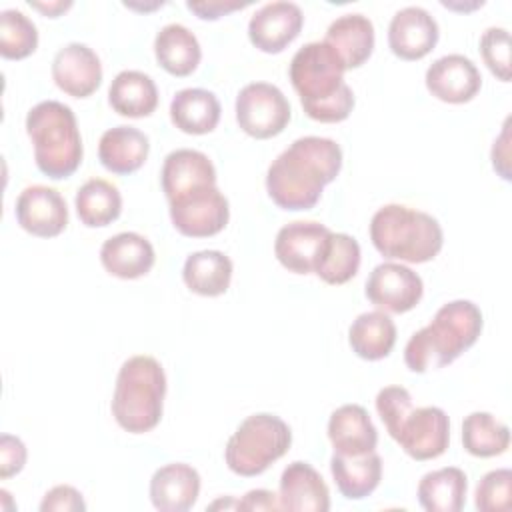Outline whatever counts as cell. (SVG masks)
<instances>
[{"instance_id": "6da1fadb", "label": "cell", "mask_w": 512, "mask_h": 512, "mask_svg": "<svg viewBox=\"0 0 512 512\" xmlns=\"http://www.w3.org/2000/svg\"><path fill=\"white\" fill-rule=\"evenodd\" d=\"M342 168V148L332 138H296L266 172L268 196L284 210H310Z\"/></svg>"}, {"instance_id": "7a4b0ae2", "label": "cell", "mask_w": 512, "mask_h": 512, "mask_svg": "<svg viewBox=\"0 0 512 512\" xmlns=\"http://www.w3.org/2000/svg\"><path fill=\"white\" fill-rule=\"evenodd\" d=\"M344 64L324 42H308L290 60V82L304 112L318 122L334 124L350 116L354 92L344 82Z\"/></svg>"}, {"instance_id": "3957f363", "label": "cell", "mask_w": 512, "mask_h": 512, "mask_svg": "<svg viewBox=\"0 0 512 512\" xmlns=\"http://www.w3.org/2000/svg\"><path fill=\"white\" fill-rule=\"evenodd\" d=\"M482 312L470 300H452L438 308L432 322L410 336L404 362L412 372L424 374L444 368L476 344L482 332Z\"/></svg>"}, {"instance_id": "277c9868", "label": "cell", "mask_w": 512, "mask_h": 512, "mask_svg": "<svg viewBox=\"0 0 512 512\" xmlns=\"http://www.w3.org/2000/svg\"><path fill=\"white\" fill-rule=\"evenodd\" d=\"M26 132L34 144V160L52 180L72 176L84 156L82 136L70 106L44 100L26 114Z\"/></svg>"}, {"instance_id": "5b68a950", "label": "cell", "mask_w": 512, "mask_h": 512, "mask_svg": "<svg viewBox=\"0 0 512 512\" xmlns=\"http://www.w3.org/2000/svg\"><path fill=\"white\" fill-rule=\"evenodd\" d=\"M370 240L388 260L422 264L442 250L444 234L438 220L428 212L386 204L370 220Z\"/></svg>"}, {"instance_id": "8992f818", "label": "cell", "mask_w": 512, "mask_h": 512, "mask_svg": "<svg viewBox=\"0 0 512 512\" xmlns=\"http://www.w3.org/2000/svg\"><path fill=\"white\" fill-rule=\"evenodd\" d=\"M166 396L162 364L146 354L128 358L116 376L112 416L120 428L142 434L158 426Z\"/></svg>"}, {"instance_id": "52a82bcc", "label": "cell", "mask_w": 512, "mask_h": 512, "mask_svg": "<svg viewBox=\"0 0 512 512\" xmlns=\"http://www.w3.org/2000/svg\"><path fill=\"white\" fill-rule=\"evenodd\" d=\"M292 444L290 426L276 414L260 412L240 422L228 438L224 458L238 476H258L282 458Z\"/></svg>"}, {"instance_id": "ba28073f", "label": "cell", "mask_w": 512, "mask_h": 512, "mask_svg": "<svg viewBox=\"0 0 512 512\" xmlns=\"http://www.w3.org/2000/svg\"><path fill=\"white\" fill-rule=\"evenodd\" d=\"M290 116L288 98L270 82H250L236 96V122L252 138L278 136L288 126Z\"/></svg>"}, {"instance_id": "9c48e42d", "label": "cell", "mask_w": 512, "mask_h": 512, "mask_svg": "<svg viewBox=\"0 0 512 512\" xmlns=\"http://www.w3.org/2000/svg\"><path fill=\"white\" fill-rule=\"evenodd\" d=\"M168 206L174 228L190 238L214 236L224 230L230 218L228 200L216 184L188 190L168 200Z\"/></svg>"}, {"instance_id": "30bf717a", "label": "cell", "mask_w": 512, "mask_h": 512, "mask_svg": "<svg viewBox=\"0 0 512 512\" xmlns=\"http://www.w3.org/2000/svg\"><path fill=\"white\" fill-rule=\"evenodd\" d=\"M392 438L414 460H432L446 452L450 442L448 414L438 406L410 408Z\"/></svg>"}, {"instance_id": "8fae6325", "label": "cell", "mask_w": 512, "mask_h": 512, "mask_svg": "<svg viewBox=\"0 0 512 512\" xmlns=\"http://www.w3.org/2000/svg\"><path fill=\"white\" fill-rule=\"evenodd\" d=\"M364 292L380 310L402 314L420 302L424 284L412 268L398 262H382L370 272Z\"/></svg>"}, {"instance_id": "7c38bea8", "label": "cell", "mask_w": 512, "mask_h": 512, "mask_svg": "<svg viewBox=\"0 0 512 512\" xmlns=\"http://www.w3.org/2000/svg\"><path fill=\"white\" fill-rule=\"evenodd\" d=\"M14 214L26 232L40 238L58 236L68 224L64 196L56 188L44 184L26 186L16 198Z\"/></svg>"}, {"instance_id": "4fadbf2b", "label": "cell", "mask_w": 512, "mask_h": 512, "mask_svg": "<svg viewBox=\"0 0 512 512\" xmlns=\"http://www.w3.org/2000/svg\"><path fill=\"white\" fill-rule=\"evenodd\" d=\"M304 14L298 4L288 0H276L260 6L248 22L250 42L266 52H282L302 30Z\"/></svg>"}, {"instance_id": "5bb4252c", "label": "cell", "mask_w": 512, "mask_h": 512, "mask_svg": "<svg viewBox=\"0 0 512 512\" xmlns=\"http://www.w3.org/2000/svg\"><path fill=\"white\" fill-rule=\"evenodd\" d=\"M424 82L434 98L448 104H464L478 94L482 76L468 56L446 54L428 66Z\"/></svg>"}, {"instance_id": "9a60e30c", "label": "cell", "mask_w": 512, "mask_h": 512, "mask_svg": "<svg viewBox=\"0 0 512 512\" xmlns=\"http://www.w3.org/2000/svg\"><path fill=\"white\" fill-rule=\"evenodd\" d=\"M330 230L314 220H296L282 226L274 240L278 262L296 274H310L320 258Z\"/></svg>"}, {"instance_id": "2e32d148", "label": "cell", "mask_w": 512, "mask_h": 512, "mask_svg": "<svg viewBox=\"0 0 512 512\" xmlns=\"http://www.w3.org/2000/svg\"><path fill=\"white\" fill-rule=\"evenodd\" d=\"M436 18L422 6L400 8L388 24V46L402 60L424 58L438 42Z\"/></svg>"}, {"instance_id": "e0dca14e", "label": "cell", "mask_w": 512, "mask_h": 512, "mask_svg": "<svg viewBox=\"0 0 512 512\" xmlns=\"http://www.w3.org/2000/svg\"><path fill=\"white\" fill-rule=\"evenodd\" d=\"M52 78L56 86L74 98H86L102 82V64L98 54L82 44L70 42L62 46L52 60Z\"/></svg>"}, {"instance_id": "ac0fdd59", "label": "cell", "mask_w": 512, "mask_h": 512, "mask_svg": "<svg viewBox=\"0 0 512 512\" xmlns=\"http://www.w3.org/2000/svg\"><path fill=\"white\" fill-rule=\"evenodd\" d=\"M280 510L328 512L330 492L316 468L308 462H290L280 476Z\"/></svg>"}, {"instance_id": "d6986e66", "label": "cell", "mask_w": 512, "mask_h": 512, "mask_svg": "<svg viewBox=\"0 0 512 512\" xmlns=\"http://www.w3.org/2000/svg\"><path fill=\"white\" fill-rule=\"evenodd\" d=\"M200 494V474L184 462L158 468L150 478V500L160 512H186Z\"/></svg>"}, {"instance_id": "ffe728a7", "label": "cell", "mask_w": 512, "mask_h": 512, "mask_svg": "<svg viewBox=\"0 0 512 512\" xmlns=\"http://www.w3.org/2000/svg\"><path fill=\"white\" fill-rule=\"evenodd\" d=\"M154 260V246L138 232H120L104 240L100 248L104 270L122 280H134L148 274Z\"/></svg>"}, {"instance_id": "44dd1931", "label": "cell", "mask_w": 512, "mask_h": 512, "mask_svg": "<svg viewBox=\"0 0 512 512\" xmlns=\"http://www.w3.org/2000/svg\"><path fill=\"white\" fill-rule=\"evenodd\" d=\"M328 438L334 454L360 456L376 448L378 430L372 424L366 408L360 404H344L330 414Z\"/></svg>"}, {"instance_id": "7402d4cb", "label": "cell", "mask_w": 512, "mask_h": 512, "mask_svg": "<svg viewBox=\"0 0 512 512\" xmlns=\"http://www.w3.org/2000/svg\"><path fill=\"white\" fill-rule=\"evenodd\" d=\"M160 182L166 198L172 200L188 190L216 184V168L204 152L180 148L164 158Z\"/></svg>"}, {"instance_id": "603a6c76", "label": "cell", "mask_w": 512, "mask_h": 512, "mask_svg": "<svg viewBox=\"0 0 512 512\" xmlns=\"http://www.w3.org/2000/svg\"><path fill=\"white\" fill-rule=\"evenodd\" d=\"M324 42L338 54L344 68L362 66L374 50V24L364 14H342L326 30Z\"/></svg>"}, {"instance_id": "cb8c5ba5", "label": "cell", "mask_w": 512, "mask_h": 512, "mask_svg": "<svg viewBox=\"0 0 512 512\" xmlns=\"http://www.w3.org/2000/svg\"><path fill=\"white\" fill-rule=\"evenodd\" d=\"M148 136L134 126L108 128L98 142V158L112 174H132L148 158Z\"/></svg>"}, {"instance_id": "d4e9b609", "label": "cell", "mask_w": 512, "mask_h": 512, "mask_svg": "<svg viewBox=\"0 0 512 512\" xmlns=\"http://www.w3.org/2000/svg\"><path fill=\"white\" fill-rule=\"evenodd\" d=\"M154 54L158 64L172 76L192 74L202 58L196 34L184 24L172 22L160 28L154 38Z\"/></svg>"}, {"instance_id": "484cf974", "label": "cell", "mask_w": 512, "mask_h": 512, "mask_svg": "<svg viewBox=\"0 0 512 512\" xmlns=\"http://www.w3.org/2000/svg\"><path fill=\"white\" fill-rule=\"evenodd\" d=\"M330 472L340 494L348 500L370 496L382 478V458L372 450L360 456L332 454Z\"/></svg>"}, {"instance_id": "4316f807", "label": "cell", "mask_w": 512, "mask_h": 512, "mask_svg": "<svg viewBox=\"0 0 512 512\" xmlns=\"http://www.w3.org/2000/svg\"><path fill=\"white\" fill-rule=\"evenodd\" d=\"M108 102L114 112L128 118L150 116L158 106L154 80L140 70H122L108 88Z\"/></svg>"}, {"instance_id": "83f0119b", "label": "cell", "mask_w": 512, "mask_h": 512, "mask_svg": "<svg viewBox=\"0 0 512 512\" xmlns=\"http://www.w3.org/2000/svg\"><path fill=\"white\" fill-rule=\"evenodd\" d=\"M220 102L204 88H184L170 102L172 124L186 134H208L218 126Z\"/></svg>"}, {"instance_id": "f1b7e54d", "label": "cell", "mask_w": 512, "mask_h": 512, "mask_svg": "<svg viewBox=\"0 0 512 512\" xmlns=\"http://www.w3.org/2000/svg\"><path fill=\"white\" fill-rule=\"evenodd\" d=\"M468 478L464 470L446 466L432 470L418 482V502L426 512H460L466 504Z\"/></svg>"}, {"instance_id": "f546056e", "label": "cell", "mask_w": 512, "mask_h": 512, "mask_svg": "<svg viewBox=\"0 0 512 512\" xmlns=\"http://www.w3.org/2000/svg\"><path fill=\"white\" fill-rule=\"evenodd\" d=\"M348 342L356 356L364 360H382L396 344V324L382 310L362 312L348 328Z\"/></svg>"}, {"instance_id": "4dcf8cb0", "label": "cell", "mask_w": 512, "mask_h": 512, "mask_svg": "<svg viewBox=\"0 0 512 512\" xmlns=\"http://www.w3.org/2000/svg\"><path fill=\"white\" fill-rule=\"evenodd\" d=\"M184 284L200 296H220L232 280V260L220 250L192 252L182 268Z\"/></svg>"}, {"instance_id": "1f68e13d", "label": "cell", "mask_w": 512, "mask_h": 512, "mask_svg": "<svg viewBox=\"0 0 512 512\" xmlns=\"http://www.w3.org/2000/svg\"><path fill=\"white\" fill-rule=\"evenodd\" d=\"M74 206L84 226L100 228L112 224L120 216L122 196L112 182L104 178H90L78 188Z\"/></svg>"}, {"instance_id": "d6a6232c", "label": "cell", "mask_w": 512, "mask_h": 512, "mask_svg": "<svg viewBox=\"0 0 512 512\" xmlns=\"http://www.w3.org/2000/svg\"><path fill=\"white\" fill-rule=\"evenodd\" d=\"M360 268V244L344 232H330L320 258L314 266V274L326 284H346L356 276Z\"/></svg>"}, {"instance_id": "836d02e7", "label": "cell", "mask_w": 512, "mask_h": 512, "mask_svg": "<svg viewBox=\"0 0 512 512\" xmlns=\"http://www.w3.org/2000/svg\"><path fill=\"white\" fill-rule=\"evenodd\" d=\"M464 450L478 458H492L508 450L510 428L490 412H472L462 422Z\"/></svg>"}, {"instance_id": "e575fe53", "label": "cell", "mask_w": 512, "mask_h": 512, "mask_svg": "<svg viewBox=\"0 0 512 512\" xmlns=\"http://www.w3.org/2000/svg\"><path fill=\"white\" fill-rule=\"evenodd\" d=\"M38 46L36 24L20 10L6 8L0 12V54L8 60H22Z\"/></svg>"}, {"instance_id": "d590c367", "label": "cell", "mask_w": 512, "mask_h": 512, "mask_svg": "<svg viewBox=\"0 0 512 512\" xmlns=\"http://www.w3.org/2000/svg\"><path fill=\"white\" fill-rule=\"evenodd\" d=\"M512 470L498 468L482 476L474 492V504L480 512H506L510 508Z\"/></svg>"}, {"instance_id": "8d00e7d4", "label": "cell", "mask_w": 512, "mask_h": 512, "mask_svg": "<svg viewBox=\"0 0 512 512\" xmlns=\"http://www.w3.org/2000/svg\"><path fill=\"white\" fill-rule=\"evenodd\" d=\"M480 54L488 70L502 82L510 80V32L502 26H490L480 36Z\"/></svg>"}, {"instance_id": "74e56055", "label": "cell", "mask_w": 512, "mask_h": 512, "mask_svg": "<svg viewBox=\"0 0 512 512\" xmlns=\"http://www.w3.org/2000/svg\"><path fill=\"white\" fill-rule=\"evenodd\" d=\"M412 406V396L402 386H386L376 394V412L390 436Z\"/></svg>"}, {"instance_id": "f35d334b", "label": "cell", "mask_w": 512, "mask_h": 512, "mask_svg": "<svg viewBox=\"0 0 512 512\" xmlns=\"http://www.w3.org/2000/svg\"><path fill=\"white\" fill-rule=\"evenodd\" d=\"M78 510H86V502L82 494L68 484H58L50 488L40 502V512H78Z\"/></svg>"}, {"instance_id": "ab89813d", "label": "cell", "mask_w": 512, "mask_h": 512, "mask_svg": "<svg viewBox=\"0 0 512 512\" xmlns=\"http://www.w3.org/2000/svg\"><path fill=\"white\" fill-rule=\"evenodd\" d=\"M26 446L18 436L2 434L0 436V478L6 480L18 474L26 464Z\"/></svg>"}, {"instance_id": "60d3db41", "label": "cell", "mask_w": 512, "mask_h": 512, "mask_svg": "<svg viewBox=\"0 0 512 512\" xmlns=\"http://www.w3.org/2000/svg\"><path fill=\"white\" fill-rule=\"evenodd\" d=\"M510 118L504 120L500 136L492 146V166L502 180H510Z\"/></svg>"}, {"instance_id": "b9f144b4", "label": "cell", "mask_w": 512, "mask_h": 512, "mask_svg": "<svg viewBox=\"0 0 512 512\" xmlns=\"http://www.w3.org/2000/svg\"><path fill=\"white\" fill-rule=\"evenodd\" d=\"M248 6V2H222V0H208V2H186V8L194 12L202 20H218L224 14L240 10Z\"/></svg>"}, {"instance_id": "7bdbcfd3", "label": "cell", "mask_w": 512, "mask_h": 512, "mask_svg": "<svg viewBox=\"0 0 512 512\" xmlns=\"http://www.w3.org/2000/svg\"><path fill=\"white\" fill-rule=\"evenodd\" d=\"M236 508L238 510H280V500H278V494L270 492V490H264V488H258V490H250L244 494L242 500L236 502Z\"/></svg>"}, {"instance_id": "ee69618b", "label": "cell", "mask_w": 512, "mask_h": 512, "mask_svg": "<svg viewBox=\"0 0 512 512\" xmlns=\"http://www.w3.org/2000/svg\"><path fill=\"white\" fill-rule=\"evenodd\" d=\"M30 6L40 10L48 18H58L62 12H66L72 6V0H54V2H36L30 0Z\"/></svg>"}]
</instances>
